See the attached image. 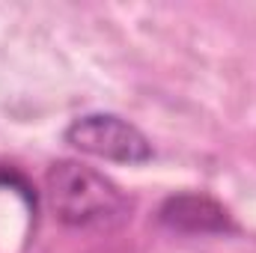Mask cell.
<instances>
[{
	"label": "cell",
	"instance_id": "1",
	"mask_svg": "<svg viewBox=\"0 0 256 253\" xmlns=\"http://www.w3.org/2000/svg\"><path fill=\"white\" fill-rule=\"evenodd\" d=\"M45 185L51 208L66 226H110L128 214V200L122 190L86 164H51Z\"/></svg>",
	"mask_w": 256,
	"mask_h": 253
},
{
	"label": "cell",
	"instance_id": "2",
	"mask_svg": "<svg viewBox=\"0 0 256 253\" xmlns=\"http://www.w3.org/2000/svg\"><path fill=\"white\" fill-rule=\"evenodd\" d=\"M63 137L78 152L116 164H146L152 158V143L146 140V134L116 114L78 116Z\"/></svg>",
	"mask_w": 256,
	"mask_h": 253
},
{
	"label": "cell",
	"instance_id": "3",
	"mask_svg": "<svg viewBox=\"0 0 256 253\" xmlns=\"http://www.w3.org/2000/svg\"><path fill=\"white\" fill-rule=\"evenodd\" d=\"M158 220L167 230L185 232V236H224V232L236 230L230 212L206 194H173V196H167L158 208Z\"/></svg>",
	"mask_w": 256,
	"mask_h": 253
}]
</instances>
